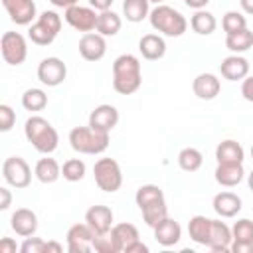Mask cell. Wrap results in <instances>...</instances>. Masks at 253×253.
<instances>
[{"label":"cell","instance_id":"7a4b0ae2","mask_svg":"<svg viewBox=\"0 0 253 253\" xmlns=\"http://www.w3.org/2000/svg\"><path fill=\"white\" fill-rule=\"evenodd\" d=\"M24 134L26 138L32 142V146L42 152V154H49L57 148V142H59V136H57V130L51 126L49 121H45L43 117H30L24 125Z\"/></svg>","mask_w":253,"mask_h":253},{"label":"cell","instance_id":"f35d334b","mask_svg":"<svg viewBox=\"0 0 253 253\" xmlns=\"http://www.w3.org/2000/svg\"><path fill=\"white\" fill-rule=\"evenodd\" d=\"M231 235H233V241H245V243H253V221L243 217V219H237L233 229H231Z\"/></svg>","mask_w":253,"mask_h":253},{"label":"cell","instance_id":"52a82bcc","mask_svg":"<svg viewBox=\"0 0 253 253\" xmlns=\"http://www.w3.org/2000/svg\"><path fill=\"white\" fill-rule=\"evenodd\" d=\"M0 51L8 65H22L28 57L26 38L18 32H4L0 40Z\"/></svg>","mask_w":253,"mask_h":253},{"label":"cell","instance_id":"4fadbf2b","mask_svg":"<svg viewBox=\"0 0 253 253\" xmlns=\"http://www.w3.org/2000/svg\"><path fill=\"white\" fill-rule=\"evenodd\" d=\"M79 53L85 61H99L105 57L107 53V42H105V36L101 34H93V32H87L81 36L79 40Z\"/></svg>","mask_w":253,"mask_h":253},{"label":"cell","instance_id":"9a60e30c","mask_svg":"<svg viewBox=\"0 0 253 253\" xmlns=\"http://www.w3.org/2000/svg\"><path fill=\"white\" fill-rule=\"evenodd\" d=\"M231 241H233V235H231V229L227 227V223H223L219 219H211L208 247L215 253H225V251H231Z\"/></svg>","mask_w":253,"mask_h":253},{"label":"cell","instance_id":"2e32d148","mask_svg":"<svg viewBox=\"0 0 253 253\" xmlns=\"http://www.w3.org/2000/svg\"><path fill=\"white\" fill-rule=\"evenodd\" d=\"M85 223L95 233H105L113 227V210L109 206H91L85 211Z\"/></svg>","mask_w":253,"mask_h":253},{"label":"cell","instance_id":"b9f144b4","mask_svg":"<svg viewBox=\"0 0 253 253\" xmlns=\"http://www.w3.org/2000/svg\"><path fill=\"white\" fill-rule=\"evenodd\" d=\"M241 95L249 103H253V77H245L241 83Z\"/></svg>","mask_w":253,"mask_h":253},{"label":"cell","instance_id":"d4e9b609","mask_svg":"<svg viewBox=\"0 0 253 253\" xmlns=\"http://www.w3.org/2000/svg\"><path fill=\"white\" fill-rule=\"evenodd\" d=\"M34 174L36 178L42 182V184H53L59 176H61V166L57 164L55 158H40L36 162V168H34Z\"/></svg>","mask_w":253,"mask_h":253},{"label":"cell","instance_id":"ab89813d","mask_svg":"<svg viewBox=\"0 0 253 253\" xmlns=\"http://www.w3.org/2000/svg\"><path fill=\"white\" fill-rule=\"evenodd\" d=\"M16 123V113L12 111L10 105H0V130L2 132H8Z\"/></svg>","mask_w":253,"mask_h":253},{"label":"cell","instance_id":"f546056e","mask_svg":"<svg viewBox=\"0 0 253 253\" xmlns=\"http://www.w3.org/2000/svg\"><path fill=\"white\" fill-rule=\"evenodd\" d=\"M111 233L115 235V239H117L121 251H125L130 243L138 241V229H136V225L126 223V221H125V223H117V225H113V227H111Z\"/></svg>","mask_w":253,"mask_h":253},{"label":"cell","instance_id":"3957f363","mask_svg":"<svg viewBox=\"0 0 253 253\" xmlns=\"http://www.w3.org/2000/svg\"><path fill=\"white\" fill-rule=\"evenodd\" d=\"M69 144L79 154H101L109 146V132L93 126H75L69 132Z\"/></svg>","mask_w":253,"mask_h":253},{"label":"cell","instance_id":"7c38bea8","mask_svg":"<svg viewBox=\"0 0 253 253\" xmlns=\"http://www.w3.org/2000/svg\"><path fill=\"white\" fill-rule=\"evenodd\" d=\"M10 20L18 26H30L36 16V2L34 0H2Z\"/></svg>","mask_w":253,"mask_h":253},{"label":"cell","instance_id":"8992f818","mask_svg":"<svg viewBox=\"0 0 253 253\" xmlns=\"http://www.w3.org/2000/svg\"><path fill=\"white\" fill-rule=\"evenodd\" d=\"M93 176H95V184L103 192L113 194L123 186V172L115 158H99L93 166Z\"/></svg>","mask_w":253,"mask_h":253},{"label":"cell","instance_id":"ffe728a7","mask_svg":"<svg viewBox=\"0 0 253 253\" xmlns=\"http://www.w3.org/2000/svg\"><path fill=\"white\" fill-rule=\"evenodd\" d=\"M245 176L243 162H217L215 168V182L225 188L237 186Z\"/></svg>","mask_w":253,"mask_h":253},{"label":"cell","instance_id":"ac0fdd59","mask_svg":"<svg viewBox=\"0 0 253 253\" xmlns=\"http://www.w3.org/2000/svg\"><path fill=\"white\" fill-rule=\"evenodd\" d=\"M152 229H154V239H156L162 247H172V245H176V243L180 241V237H182V227H180V223H178L176 219L168 217V215H166L158 225H154Z\"/></svg>","mask_w":253,"mask_h":253},{"label":"cell","instance_id":"5b68a950","mask_svg":"<svg viewBox=\"0 0 253 253\" xmlns=\"http://www.w3.org/2000/svg\"><path fill=\"white\" fill-rule=\"evenodd\" d=\"M61 30V16L53 10H45L38 16V20L30 26L28 38L36 45H49Z\"/></svg>","mask_w":253,"mask_h":253},{"label":"cell","instance_id":"681fc988","mask_svg":"<svg viewBox=\"0 0 253 253\" xmlns=\"http://www.w3.org/2000/svg\"><path fill=\"white\" fill-rule=\"evenodd\" d=\"M188 8H194V10H202L204 6H208L210 0H184Z\"/></svg>","mask_w":253,"mask_h":253},{"label":"cell","instance_id":"7402d4cb","mask_svg":"<svg viewBox=\"0 0 253 253\" xmlns=\"http://www.w3.org/2000/svg\"><path fill=\"white\" fill-rule=\"evenodd\" d=\"M138 51L142 53L144 59L156 61V59L164 57V53H166V42L158 34H144L140 38V42H138Z\"/></svg>","mask_w":253,"mask_h":253},{"label":"cell","instance_id":"60d3db41","mask_svg":"<svg viewBox=\"0 0 253 253\" xmlns=\"http://www.w3.org/2000/svg\"><path fill=\"white\" fill-rule=\"evenodd\" d=\"M20 251L22 253H43L45 251V241L40 239V237H26L24 243L20 245Z\"/></svg>","mask_w":253,"mask_h":253},{"label":"cell","instance_id":"f907efd6","mask_svg":"<svg viewBox=\"0 0 253 253\" xmlns=\"http://www.w3.org/2000/svg\"><path fill=\"white\" fill-rule=\"evenodd\" d=\"M49 2H51L55 8H63V10H65V8H69V6H75L79 0H49Z\"/></svg>","mask_w":253,"mask_h":253},{"label":"cell","instance_id":"bcb514c9","mask_svg":"<svg viewBox=\"0 0 253 253\" xmlns=\"http://www.w3.org/2000/svg\"><path fill=\"white\" fill-rule=\"evenodd\" d=\"M125 253H148V247L138 239V241H134V243H130L126 249H125Z\"/></svg>","mask_w":253,"mask_h":253},{"label":"cell","instance_id":"74e56055","mask_svg":"<svg viewBox=\"0 0 253 253\" xmlns=\"http://www.w3.org/2000/svg\"><path fill=\"white\" fill-rule=\"evenodd\" d=\"M221 28H223L225 36H229V34H235V32L245 30V28H247V20H245V16H243L241 12L231 10V12H227V14L223 16V20H221Z\"/></svg>","mask_w":253,"mask_h":253},{"label":"cell","instance_id":"cb8c5ba5","mask_svg":"<svg viewBox=\"0 0 253 253\" xmlns=\"http://www.w3.org/2000/svg\"><path fill=\"white\" fill-rule=\"evenodd\" d=\"M210 229H211V219L206 217V215H194V217L188 221V233H190V239L196 241L198 245H206V247H208V241H210Z\"/></svg>","mask_w":253,"mask_h":253},{"label":"cell","instance_id":"836d02e7","mask_svg":"<svg viewBox=\"0 0 253 253\" xmlns=\"http://www.w3.org/2000/svg\"><path fill=\"white\" fill-rule=\"evenodd\" d=\"M45 105H47V95H45L42 89L32 87V89H26V91H24V95H22V107H24L26 111L36 113V111L45 109Z\"/></svg>","mask_w":253,"mask_h":253},{"label":"cell","instance_id":"7bdbcfd3","mask_svg":"<svg viewBox=\"0 0 253 253\" xmlns=\"http://www.w3.org/2000/svg\"><path fill=\"white\" fill-rule=\"evenodd\" d=\"M18 245L12 237H2L0 239V253H16Z\"/></svg>","mask_w":253,"mask_h":253},{"label":"cell","instance_id":"816d5d0a","mask_svg":"<svg viewBox=\"0 0 253 253\" xmlns=\"http://www.w3.org/2000/svg\"><path fill=\"white\" fill-rule=\"evenodd\" d=\"M239 4H241V10L245 14H251L253 16V0H239Z\"/></svg>","mask_w":253,"mask_h":253},{"label":"cell","instance_id":"5bb4252c","mask_svg":"<svg viewBox=\"0 0 253 253\" xmlns=\"http://www.w3.org/2000/svg\"><path fill=\"white\" fill-rule=\"evenodd\" d=\"M119 123V111L117 107L113 105H99L91 111L89 115V126L97 128V130H105V132H111Z\"/></svg>","mask_w":253,"mask_h":253},{"label":"cell","instance_id":"f6af8a7d","mask_svg":"<svg viewBox=\"0 0 253 253\" xmlns=\"http://www.w3.org/2000/svg\"><path fill=\"white\" fill-rule=\"evenodd\" d=\"M12 204V194L8 188H0V210H8Z\"/></svg>","mask_w":253,"mask_h":253},{"label":"cell","instance_id":"9c48e42d","mask_svg":"<svg viewBox=\"0 0 253 253\" xmlns=\"http://www.w3.org/2000/svg\"><path fill=\"white\" fill-rule=\"evenodd\" d=\"M63 18H65V22H67L73 30L87 34V32L97 30L99 14H97L95 8H91V6H79V4H75V6L65 8V16H63Z\"/></svg>","mask_w":253,"mask_h":253},{"label":"cell","instance_id":"e575fe53","mask_svg":"<svg viewBox=\"0 0 253 253\" xmlns=\"http://www.w3.org/2000/svg\"><path fill=\"white\" fill-rule=\"evenodd\" d=\"M85 162L83 160H79V158H69V160H65L63 162V166H61V176L67 180V182H79V180H83V176H85Z\"/></svg>","mask_w":253,"mask_h":253},{"label":"cell","instance_id":"d6a6232c","mask_svg":"<svg viewBox=\"0 0 253 253\" xmlns=\"http://www.w3.org/2000/svg\"><path fill=\"white\" fill-rule=\"evenodd\" d=\"M225 45L229 51L233 53H243L247 51L249 47H253V32L251 30H241V32H235V34H229L225 38Z\"/></svg>","mask_w":253,"mask_h":253},{"label":"cell","instance_id":"d6986e66","mask_svg":"<svg viewBox=\"0 0 253 253\" xmlns=\"http://www.w3.org/2000/svg\"><path fill=\"white\" fill-rule=\"evenodd\" d=\"M219 89H221V83L219 79L213 75V73H200L194 83H192V91L198 99L202 101H211L219 95Z\"/></svg>","mask_w":253,"mask_h":253},{"label":"cell","instance_id":"d590c367","mask_svg":"<svg viewBox=\"0 0 253 253\" xmlns=\"http://www.w3.org/2000/svg\"><path fill=\"white\" fill-rule=\"evenodd\" d=\"M93 249L97 253H119L121 251L115 235L111 233V229L105 231V233H95L93 235Z\"/></svg>","mask_w":253,"mask_h":253},{"label":"cell","instance_id":"f1b7e54d","mask_svg":"<svg viewBox=\"0 0 253 253\" xmlns=\"http://www.w3.org/2000/svg\"><path fill=\"white\" fill-rule=\"evenodd\" d=\"M123 14L132 24L142 22L150 14V0H125L123 2Z\"/></svg>","mask_w":253,"mask_h":253},{"label":"cell","instance_id":"c3c4849f","mask_svg":"<svg viewBox=\"0 0 253 253\" xmlns=\"http://www.w3.org/2000/svg\"><path fill=\"white\" fill-rule=\"evenodd\" d=\"M61 251H63L61 243H57V241H45V251L43 253H61Z\"/></svg>","mask_w":253,"mask_h":253},{"label":"cell","instance_id":"11a10c76","mask_svg":"<svg viewBox=\"0 0 253 253\" xmlns=\"http://www.w3.org/2000/svg\"><path fill=\"white\" fill-rule=\"evenodd\" d=\"M251 158H253V144H251Z\"/></svg>","mask_w":253,"mask_h":253},{"label":"cell","instance_id":"1f68e13d","mask_svg":"<svg viewBox=\"0 0 253 253\" xmlns=\"http://www.w3.org/2000/svg\"><path fill=\"white\" fill-rule=\"evenodd\" d=\"M202 162H204V156L194 146H186V148H182L178 152V166L184 172H196V170H200Z\"/></svg>","mask_w":253,"mask_h":253},{"label":"cell","instance_id":"83f0119b","mask_svg":"<svg viewBox=\"0 0 253 253\" xmlns=\"http://www.w3.org/2000/svg\"><path fill=\"white\" fill-rule=\"evenodd\" d=\"M215 26H217V22H215V16L211 14V12H208V10H196V14L190 18V28L196 32V34H200V36H210V34H213V30H215Z\"/></svg>","mask_w":253,"mask_h":253},{"label":"cell","instance_id":"7dc6e473","mask_svg":"<svg viewBox=\"0 0 253 253\" xmlns=\"http://www.w3.org/2000/svg\"><path fill=\"white\" fill-rule=\"evenodd\" d=\"M89 4H91V8H95L99 12H105V10H111L113 0H89Z\"/></svg>","mask_w":253,"mask_h":253},{"label":"cell","instance_id":"6da1fadb","mask_svg":"<svg viewBox=\"0 0 253 253\" xmlns=\"http://www.w3.org/2000/svg\"><path fill=\"white\" fill-rule=\"evenodd\" d=\"M142 85L140 61L132 53H123L113 61V89L121 95H132Z\"/></svg>","mask_w":253,"mask_h":253},{"label":"cell","instance_id":"603a6c76","mask_svg":"<svg viewBox=\"0 0 253 253\" xmlns=\"http://www.w3.org/2000/svg\"><path fill=\"white\" fill-rule=\"evenodd\" d=\"M219 71L227 81H239L245 79L249 73V61L241 55H229L219 63Z\"/></svg>","mask_w":253,"mask_h":253},{"label":"cell","instance_id":"e0dca14e","mask_svg":"<svg viewBox=\"0 0 253 253\" xmlns=\"http://www.w3.org/2000/svg\"><path fill=\"white\" fill-rule=\"evenodd\" d=\"M10 225H12V229H14L18 235L30 237V235H34L36 229H38V215H36V211H32L30 208H18V210L12 213Z\"/></svg>","mask_w":253,"mask_h":253},{"label":"cell","instance_id":"ee69618b","mask_svg":"<svg viewBox=\"0 0 253 253\" xmlns=\"http://www.w3.org/2000/svg\"><path fill=\"white\" fill-rule=\"evenodd\" d=\"M231 251H233V253H253V243L231 241Z\"/></svg>","mask_w":253,"mask_h":253},{"label":"cell","instance_id":"44dd1931","mask_svg":"<svg viewBox=\"0 0 253 253\" xmlns=\"http://www.w3.org/2000/svg\"><path fill=\"white\" fill-rule=\"evenodd\" d=\"M211 206L219 217H235L241 211V198L233 192H219L213 196Z\"/></svg>","mask_w":253,"mask_h":253},{"label":"cell","instance_id":"8d00e7d4","mask_svg":"<svg viewBox=\"0 0 253 253\" xmlns=\"http://www.w3.org/2000/svg\"><path fill=\"white\" fill-rule=\"evenodd\" d=\"M142 211V219H144V223L148 225V227H154V225H158L166 215H168V208H166V202H158V204H152V206H148V208H144V210H140Z\"/></svg>","mask_w":253,"mask_h":253},{"label":"cell","instance_id":"30bf717a","mask_svg":"<svg viewBox=\"0 0 253 253\" xmlns=\"http://www.w3.org/2000/svg\"><path fill=\"white\" fill-rule=\"evenodd\" d=\"M67 77V67L59 57H45L38 65V79L47 87H57Z\"/></svg>","mask_w":253,"mask_h":253},{"label":"cell","instance_id":"484cf974","mask_svg":"<svg viewBox=\"0 0 253 253\" xmlns=\"http://www.w3.org/2000/svg\"><path fill=\"white\" fill-rule=\"evenodd\" d=\"M215 158L217 162H243L245 158V152H243V146L237 142V140H221L215 148Z\"/></svg>","mask_w":253,"mask_h":253},{"label":"cell","instance_id":"ba28073f","mask_svg":"<svg viewBox=\"0 0 253 253\" xmlns=\"http://www.w3.org/2000/svg\"><path fill=\"white\" fill-rule=\"evenodd\" d=\"M2 176L6 180V184H10L16 190L28 188L32 182V170L28 166V162L22 156H10L4 160L2 164Z\"/></svg>","mask_w":253,"mask_h":253},{"label":"cell","instance_id":"f5cc1de1","mask_svg":"<svg viewBox=\"0 0 253 253\" xmlns=\"http://www.w3.org/2000/svg\"><path fill=\"white\" fill-rule=\"evenodd\" d=\"M247 186H249V190L253 192V170H251V174L247 176Z\"/></svg>","mask_w":253,"mask_h":253},{"label":"cell","instance_id":"4dcf8cb0","mask_svg":"<svg viewBox=\"0 0 253 253\" xmlns=\"http://www.w3.org/2000/svg\"><path fill=\"white\" fill-rule=\"evenodd\" d=\"M121 16L115 14L113 10H105L99 14V20H97V34L101 36H117L119 30H121Z\"/></svg>","mask_w":253,"mask_h":253},{"label":"cell","instance_id":"4316f807","mask_svg":"<svg viewBox=\"0 0 253 253\" xmlns=\"http://www.w3.org/2000/svg\"><path fill=\"white\" fill-rule=\"evenodd\" d=\"M134 202H136V206H138L140 210H144V208H148V206H152V204L164 202V192H162V188L156 186V184H144V186H140V188L136 190Z\"/></svg>","mask_w":253,"mask_h":253},{"label":"cell","instance_id":"db71d44e","mask_svg":"<svg viewBox=\"0 0 253 253\" xmlns=\"http://www.w3.org/2000/svg\"><path fill=\"white\" fill-rule=\"evenodd\" d=\"M150 2H154V4H162L164 0H150Z\"/></svg>","mask_w":253,"mask_h":253},{"label":"cell","instance_id":"277c9868","mask_svg":"<svg viewBox=\"0 0 253 253\" xmlns=\"http://www.w3.org/2000/svg\"><path fill=\"white\" fill-rule=\"evenodd\" d=\"M148 20H150V26L156 32H160L168 38H180L188 30L186 18L178 10H174L170 6H164V4H156V8L150 10Z\"/></svg>","mask_w":253,"mask_h":253},{"label":"cell","instance_id":"8fae6325","mask_svg":"<svg viewBox=\"0 0 253 253\" xmlns=\"http://www.w3.org/2000/svg\"><path fill=\"white\" fill-rule=\"evenodd\" d=\"M95 231L87 223H75L67 229V251L69 253H89L93 249Z\"/></svg>","mask_w":253,"mask_h":253}]
</instances>
